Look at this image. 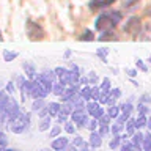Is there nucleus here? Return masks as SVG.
<instances>
[{"instance_id": "nucleus-31", "label": "nucleus", "mask_w": 151, "mask_h": 151, "mask_svg": "<svg viewBox=\"0 0 151 151\" xmlns=\"http://www.w3.org/2000/svg\"><path fill=\"white\" fill-rule=\"evenodd\" d=\"M85 143H87V140H85L82 135H79V134L73 135V139H71V145L77 146V148H80V146H83Z\"/></svg>"}, {"instance_id": "nucleus-37", "label": "nucleus", "mask_w": 151, "mask_h": 151, "mask_svg": "<svg viewBox=\"0 0 151 151\" xmlns=\"http://www.w3.org/2000/svg\"><path fill=\"white\" fill-rule=\"evenodd\" d=\"M124 73H126V76H129V79H135L139 76V69L137 68H126Z\"/></svg>"}, {"instance_id": "nucleus-27", "label": "nucleus", "mask_w": 151, "mask_h": 151, "mask_svg": "<svg viewBox=\"0 0 151 151\" xmlns=\"http://www.w3.org/2000/svg\"><path fill=\"white\" fill-rule=\"evenodd\" d=\"M63 131H65L68 135H76V131H77V126H76V124H74V123L71 121V120H68V121H66L65 124H63Z\"/></svg>"}, {"instance_id": "nucleus-20", "label": "nucleus", "mask_w": 151, "mask_h": 151, "mask_svg": "<svg viewBox=\"0 0 151 151\" xmlns=\"http://www.w3.org/2000/svg\"><path fill=\"white\" fill-rule=\"evenodd\" d=\"M65 90H66V85L65 83H61L60 80H57V82L54 83V87H52V94L57 98H60L61 94L65 93Z\"/></svg>"}, {"instance_id": "nucleus-50", "label": "nucleus", "mask_w": 151, "mask_h": 151, "mask_svg": "<svg viewBox=\"0 0 151 151\" xmlns=\"http://www.w3.org/2000/svg\"><path fill=\"white\" fill-rule=\"evenodd\" d=\"M0 151H21L17 148H8V146H0Z\"/></svg>"}, {"instance_id": "nucleus-16", "label": "nucleus", "mask_w": 151, "mask_h": 151, "mask_svg": "<svg viewBox=\"0 0 151 151\" xmlns=\"http://www.w3.org/2000/svg\"><path fill=\"white\" fill-rule=\"evenodd\" d=\"M123 145V140H121V134H116V135H112V139L109 140V148L112 151H116L120 150V146Z\"/></svg>"}, {"instance_id": "nucleus-35", "label": "nucleus", "mask_w": 151, "mask_h": 151, "mask_svg": "<svg viewBox=\"0 0 151 151\" xmlns=\"http://www.w3.org/2000/svg\"><path fill=\"white\" fill-rule=\"evenodd\" d=\"M135 68L139 71H142V73H148V65H146V61L142 60V58L135 60Z\"/></svg>"}, {"instance_id": "nucleus-7", "label": "nucleus", "mask_w": 151, "mask_h": 151, "mask_svg": "<svg viewBox=\"0 0 151 151\" xmlns=\"http://www.w3.org/2000/svg\"><path fill=\"white\" fill-rule=\"evenodd\" d=\"M71 145V139L68 135H58L50 142V150L52 151H66Z\"/></svg>"}, {"instance_id": "nucleus-17", "label": "nucleus", "mask_w": 151, "mask_h": 151, "mask_svg": "<svg viewBox=\"0 0 151 151\" xmlns=\"http://www.w3.org/2000/svg\"><path fill=\"white\" fill-rule=\"evenodd\" d=\"M80 96H82L85 101H93V85H85V87L80 88Z\"/></svg>"}, {"instance_id": "nucleus-33", "label": "nucleus", "mask_w": 151, "mask_h": 151, "mask_svg": "<svg viewBox=\"0 0 151 151\" xmlns=\"http://www.w3.org/2000/svg\"><path fill=\"white\" fill-rule=\"evenodd\" d=\"M135 110L139 112V115H150V106L148 104H142V102H139L135 106Z\"/></svg>"}, {"instance_id": "nucleus-56", "label": "nucleus", "mask_w": 151, "mask_h": 151, "mask_svg": "<svg viewBox=\"0 0 151 151\" xmlns=\"http://www.w3.org/2000/svg\"><path fill=\"white\" fill-rule=\"evenodd\" d=\"M42 151H50V150H47V148H46V150H42Z\"/></svg>"}, {"instance_id": "nucleus-44", "label": "nucleus", "mask_w": 151, "mask_h": 151, "mask_svg": "<svg viewBox=\"0 0 151 151\" xmlns=\"http://www.w3.org/2000/svg\"><path fill=\"white\" fill-rule=\"evenodd\" d=\"M36 115H38V118H40V120H41V118H46V116H49V115H50V113H49V107L46 106L44 109H41V110L38 112Z\"/></svg>"}, {"instance_id": "nucleus-25", "label": "nucleus", "mask_w": 151, "mask_h": 151, "mask_svg": "<svg viewBox=\"0 0 151 151\" xmlns=\"http://www.w3.org/2000/svg\"><path fill=\"white\" fill-rule=\"evenodd\" d=\"M146 124H148V115H137L135 116V126L137 129H143V127H146Z\"/></svg>"}, {"instance_id": "nucleus-38", "label": "nucleus", "mask_w": 151, "mask_h": 151, "mask_svg": "<svg viewBox=\"0 0 151 151\" xmlns=\"http://www.w3.org/2000/svg\"><path fill=\"white\" fill-rule=\"evenodd\" d=\"M98 132H99V134H101L102 137H106V135L110 134V126H107V124H99Z\"/></svg>"}, {"instance_id": "nucleus-47", "label": "nucleus", "mask_w": 151, "mask_h": 151, "mask_svg": "<svg viewBox=\"0 0 151 151\" xmlns=\"http://www.w3.org/2000/svg\"><path fill=\"white\" fill-rule=\"evenodd\" d=\"M91 150H93V148L88 145V142H87V143H85L83 146H80V148H79V151H91Z\"/></svg>"}, {"instance_id": "nucleus-19", "label": "nucleus", "mask_w": 151, "mask_h": 151, "mask_svg": "<svg viewBox=\"0 0 151 151\" xmlns=\"http://www.w3.org/2000/svg\"><path fill=\"white\" fill-rule=\"evenodd\" d=\"M109 54H110L109 47H99V49H96V57L102 61L104 65H107V63H109V58H107Z\"/></svg>"}, {"instance_id": "nucleus-53", "label": "nucleus", "mask_w": 151, "mask_h": 151, "mask_svg": "<svg viewBox=\"0 0 151 151\" xmlns=\"http://www.w3.org/2000/svg\"><path fill=\"white\" fill-rule=\"evenodd\" d=\"M146 127H148V131L151 132V115L148 116V124H146Z\"/></svg>"}, {"instance_id": "nucleus-49", "label": "nucleus", "mask_w": 151, "mask_h": 151, "mask_svg": "<svg viewBox=\"0 0 151 151\" xmlns=\"http://www.w3.org/2000/svg\"><path fill=\"white\" fill-rule=\"evenodd\" d=\"M80 85H82V87H85V85H90L87 76H82V77H80Z\"/></svg>"}, {"instance_id": "nucleus-3", "label": "nucleus", "mask_w": 151, "mask_h": 151, "mask_svg": "<svg viewBox=\"0 0 151 151\" xmlns=\"http://www.w3.org/2000/svg\"><path fill=\"white\" fill-rule=\"evenodd\" d=\"M90 118L91 116L88 115V112L85 109H74V112L71 113L69 120L77 126V129H83V127H87V123Z\"/></svg>"}, {"instance_id": "nucleus-12", "label": "nucleus", "mask_w": 151, "mask_h": 151, "mask_svg": "<svg viewBox=\"0 0 151 151\" xmlns=\"http://www.w3.org/2000/svg\"><path fill=\"white\" fill-rule=\"evenodd\" d=\"M47 99H44V98H38V99H33L32 101V106H30V110L33 112V113H38L41 110V109H44L46 106H47Z\"/></svg>"}, {"instance_id": "nucleus-2", "label": "nucleus", "mask_w": 151, "mask_h": 151, "mask_svg": "<svg viewBox=\"0 0 151 151\" xmlns=\"http://www.w3.org/2000/svg\"><path fill=\"white\" fill-rule=\"evenodd\" d=\"M6 126H8L9 132H13V134H16V135H22V134H25V132L30 129V126H28L27 121L24 120V110H22V113L19 116L9 120Z\"/></svg>"}, {"instance_id": "nucleus-24", "label": "nucleus", "mask_w": 151, "mask_h": 151, "mask_svg": "<svg viewBox=\"0 0 151 151\" xmlns=\"http://www.w3.org/2000/svg\"><path fill=\"white\" fill-rule=\"evenodd\" d=\"M61 131H63V126L58 124V123H54L52 127L49 129V139H55V137L61 135Z\"/></svg>"}, {"instance_id": "nucleus-23", "label": "nucleus", "mask_w": 151, "mask_h": 151, "mask_svg": "<svg viewBox=\"0 0 151 151\" xmlns=\"http://www.w3.org/2000/svg\"><path fill=\"white\" fill-rule=\"evenodd\" d=\"M106 112L110 115L112 118H113V121L116 120L118 116H120V113H121V107L118 106V104H115V106H109L107 109H106Z\"/></svg>"}, {"instance_id": "nucleus-15", "label": "nucleus", "mask_w": 151, "mask_h": 151, "mask_svg": "<svg viewBox=\"0 0 151 151\" xmlns=\"http://www.w3.org/2000/svg\"><path fill=\"white\" fill-rule=\"evenodd\" d=\"M47 107H49V113H50L52 118H55L57 115H60L61 102H58V101H49V102H47Z\"/></svg>"}, {"instance_id": "nucleus-22", "label": "nucleus", "mask_w": 151, "mask_h": 151, "mask_svg": "<svg viewBox=\"0 0 151 151\" xmlns=\"http://www.w3.org/2000/svg\"><path fill=\"white\" fill-rule=\"evenodd\" d=\"M143 139H145V134L140 129L137 131L134 135H131V142H132V145H135V146H142V145H143Z\"/></svg>"}, {"instance_id": "nucleus-54", "label": "nucleus", "mask_w": 151, "mask_h": 151, "mask_svg": "<svg viewBox=\"0 0 151 151\" xmlns=\"http://www.w3.org/2000/svg\"><path fill=\"white\" fill-rule=\"evenodd\" d=\"M3 40V35H2V30H0V41Z\"/></svg>"}, {"instance_id": "nucleus-8", "label": "nucleus", "mask_w": 151, "mask_h": 151, "mask_svg": "<svg viewBox=\"0 0 151 151\" xmlns=\"http://www.w3.org/2000/svg\"><path fill=\"white\" fill-rule=\"evenodd\" d=\"M116 0H90L88 2V9L91 11H102L109 6H112Z\"/></svg>"}, {"instance_id": "nucleus-13", "label": "nucleus", "mask_w": 151, "mask_h": 151, "mask_svg": "<svg viewBox=\"0 0 151 151\" xmlns=\"http://www.w3.org/2000/svg\"><path fill=\"white\" fill-rule=\"evenodd\" d=\"M9 99H11V94L6 93L5 88H0V110H2L3 113H5V110H6V107H8Z\"/></svg>"}, {"instance_id": "nucleus-4", "label": "nucleus", "mask_w": 151, "mask_h": 151, "mask_svg": "<svg viewBox=\"0 0 151 151\" xmlns=\"http://www.w3.org/2000/svg\"><path fill=\"white\" fill-rule=\"evenodd\" d=\"M85 110L88 112V115L91 118H96V120H99L104 113H106V109H104V106L101 102L98 101H88L87 104H85Z\"/></svg>"}, {"instance_id": "nucleus-43", "label": "nucleus", "mask_w": 151, "mask_h": 151, "mask_svg": "<svg viewBox=\"0 0 151 151\" xmlns=\"http://www.w3.org/2000/svg\"><path fill=\"white\" fill-rule=\"evenodd\" d=\"M110 94H112L113 98L120 99V98H121V94H123V91H121V88H118V87H113V88L110 90Z\"/></svg>"}, {"instance_id": "nucleus-42", "label": "nucleus", "mask_w": 151, "mask_h": 151, "mask_svg": "<svg viewBox=\"0 0 151 151\" xmlns=\"http://www.w3.org/2000/svg\"><path fill=\"white\" fill-rule=\"evenodd\" d=\"M131 116H132V115H129V113H123V112H121V113H120V116H118V118H116L115 121H118V123H121V124H126V121L129 120Z\"/></svg>"}, {"instance_id": "nucleus-46", "label": "nucleus", "mask_w": 151, "mask_h": 151, "mask_svg": "<svg viewBox=\"0 0 151 151\" xmlns=\"http://www.w3.org/2000/svg\"><path fill=\"white\" fill-rule=\"evenodd\" d=\"M140 0H123V5H124L126 8H129V6H134V5H137Z\"/></svg>"}, {"instance_id": "nucleus-21", "label": "nucleus", "mask_w": 151, "mask_h": 151, "mask_svg": "<svg viewBox=\"0 0 151 151\" xmlns=\"http://www.w3.org/2000/svg\"><path fill=\"white\" fill-rule=\"evenodd\" d=\"M96 38H94V32L93 30H88V28H85V30L79 35V41H82V42H85V41H94Z\"/></svg>"}, {"instance_id": "nucleus-40", "label": "nucleus", "mask_w": 151, "mask_h": 151, "mask_svg": "<svg viewBox=\"0 0 151 151\" xmlns=\"http://www.w3.org/2000/svg\"><path fill=\"white\" fill-rule=\"evenodd\" d=\"M54 120H55V123H58V124L63 126L65 123L69 120V116H68V115H63V113H60V115H57V116L54 118Z\"/></svg>"}, {"instance_id": "nucleus-6", "label": "nucleus", "mask_w": 151, "mask_h": 151, "mask_svg": "<svg viewBox=\"0 0 151 151\" xmlns=\"http://www.w3.org/2000/svg\"><path fill=\"white\" fill-rule=\"evenodd\" d=\"M50 94V91L42 85L38 79L32 80V99H38V98H44L47 99V96Z\"/></svg>"}, {"instance_id": "nucleus-36", "label": "nucleus", "mask_w": 151, "mask_h": 151, "mask_svg": "<svg viewBox=\"0 0 151 151\" xmlns=\"http://www.w3.org/2000/svg\"><path fill=\"white\" fill-rule=\"evenodd\" d=\"M112 123H113V118H112L110 115H109L107 112L104 113V115H102L101 118H99V124H107V126H110Z\"/></svg>"}, {"instance_id": "nucleus-9", "label": "nucleus", "mask_w": 151, "mask_h": 151, "mask_svg": "<svg viewBox=\"0 0 151 151\" xmlns=\"http://www.w3.org/2000/svg\"><path fill=\"white\" fill-rule=\"evenodd\" d=\"M102 139H104V137L99 134L98 131H94V132H90V134H88V140L87 142H88V145L91 146L93 150H98V148H101V146H102Z\"/></svg>"}, {"instance_id": "nucleus-45", "label": "nucleus", "mask_w": 151, "mask_h": 151, "mask_svg": "<svg viewBox=\"0 0 151 151\" xmlns=\"http://www.w3.org/2000/svg\"><path fill=\"white\" fill-rule=\"evenodd\" d=\"M132 146H134V145H132V142L127 140L126 143H123V145L120 146V150H118V151H132Z\"/></svg>"}, {"instance_id": "nucleus-58", "label": "nucleus", "mask_w": 151, "mask_h": 151, "mask_svg": "<svg viewBox=\"0 0 151 151\" xmlns=\"http://www.w3.org/2000/svg\"><path fill=\"white\" fill-rule=\"evenodd\" d=\"M110 151H112V150H110Z\"/></svg>"}, {"instance_id": "nucleus-28", "label": "nucleus", "mask_w": 151, "mask_h": 151, "mask_svg": "<svg viewBox=\"0 0 151 151\" xmlns=\"http://www.w3.org/2000/svg\"><path fill=\"white\" fill-rule=\"evenodd\" d=\"M3 88L6 90V93H9L11 96H14V93L19 91V90H17V85H16V82H14V79L8 80V82L5 83V87H3Z\"/></svg>"}, {"instance_id": "nucleus-14", "label": "nucleus", "mask_w": 151, "mask_h": 151, "mask_svg": "<svg viewBox=\"0 0 151 151\" xmlns=\"http://www.w3.org/2000/svg\"><path fill=\"white\" fill-rule=\"evenodd\" d=\"M17 57H19V52H16V50H9V49L2 50V58H3L5 63H13Z\"/></svg>"}, {"instance_id": "nucleus-5", "label": "nucleus", "mask_w": 151, "mask_h": 151, "mask_svg": "<svg viewBox=\"0 0 151 151\" xmlns=\"http://www.w3.org/2000/svg\"><path fill=\"white\" fill-rule=\"evenodd\" d=\"M21 113H22L21 104H19V101H17V99L14 98V96H11V99H9V102H8L6 110H5V115H6L8 121L13 120V118H16V116H19Z\"/></svg>"}, {"instance_id": "nucleus-52", "label": "nucleus", "mask_w": 151, "mask_h": 151, "mask_svg": "<svg viewBox=\"0 0 151 151\" xmlns=\"http://www.w3.org/2000/svg\"><path fill=\"white\" fill-rule=\"evenodd\" d=\"M66 151H79V148H77V146H74V145H69Z\"/></svg>"}, {"instance_id": "nucleus-57", "label": "nucleus", "mask_w": 151, "mask_h": 151, "mask_svg": "<svg viewBox=\"0 0 151 151\" xmlns=\"http://www.w3.org/2000/svg\"><path fill=\"white\" fill-rule=\"evenodd\" d=\"M0 88H2V83H0Z\"/></svg>"}, {"instance_id": "nucleus-55", "label": "nucleus", "mask_w": 151, "mask_h": 151, "mask_svg": "<svg viewBox=\"0 0 151 151\" xmlns=\"http://www.w3.org/2000/svg\"><path fill=\"white\" fill-rule=\"evenodd\" d=\"M148 63H151V55L148 57Z\"/></svg>"}, {"instance_id": "nucleus-10", "label": "nucleus", "mask_w": 151, "mask_h": 151, "mask_svg": "<svg viewBox=\"0 0 151 151\" xmlns=\"http://www.w3.org/2000/svg\"><path fill=\"white\" fill-rule=\"evenodd\" d=\"M22 71H24V74L27 76V79H30V80H35L38 77L36 66L33 65L32 61H24L22 63Z\"/></svg>"}, {"instance_id": "nucleus-34", "label": "nucleus", "mask_w": 151, "mask_h": 151, "mask_svg": "<svg viewBox=\"0 0 151 151\" xmlns=\"http://www.w3.org/2000/svg\"><path fill=\"white\" fill-rule=\"evenodd\" d=\"M87 79H88L90 85H98L99 83V76L96 74V71H90V73L87 74Z\"/></svg>"}, {"instance_id": "nucleus-26", "label": "nucleus", "mask_w": 151, "mask_h": 151, "mask_svg": "<svg viewBox=\"0 0 151 151\" xmlns=\"http://www.w3.org/2000/svg\"><path fill=\"white\" fill-rule=\"evenodd\" d=\"M123 132H124V124H121V123H118V121H113L110 124V134L112 135L123 134Z\"/></svg>"}, {"instance_id": "nucleus-29", "label": "nucleus", "mask_w": 151, "mask_h": 151, "mask_svg": "<svg viewBox=\"0 0 151 151\" xmlns=\"http://www.w3.org/2000/svg\"><path fill=\"white\" fill-rule=\"evenodd\" d=\"M120 107H121V112H123V113H129V115H132V113L135 112V106H134L132 102H129V101L123 102Z\"/></svg>"}, {"instance_id": "nucleus-32", "label": "nucleus", "mask_w": 151, "mask_h": 151, "mask_svg": "<svg viewBox=\"0 0 151 151\" xmlns=\"http://www.w3.org/2000/svg\"><path fill=\"white\" fill-rule=\"evenodd\" d=\"M74 112V106L71 102H61V112L60 113H63V115H68L71 116V113Z\"/></svg>"}, {"instance_id": "nucleus-51", "label": "nucleus", "mask_w": 151, "mask_h": 151, "mask_svg": "<svg viewBox=\"0 0 151 151\" xmlns=\"http://www.w3.org/2000/svg\"><path fill=\"white\" fill-rule=\"evenodd\" d=\"M71 55H73V50H71V49H66V50H65V54H63L65 58H71Z\"/></svg>"}, {"instance_id": "nucleus-41", "label": "nucleus", "mask_w": 151, "mask_h": 151, "mask_svg": "<svg viewBox=\"0 0 151 151\" xmlns=\"http://www.w3.org/2000/svg\"><path fill=\"white\" fill-rule=\"evenodd\" d=\"M116 101H118V99H116V98H113L112 94L109 93V94H107V98H106V101H104V106H107V107H109V106H115Z\"/></svg>"}, {"instance_id": "nucleus-1", "label": "nucleus", "mask_w": 151, "mask_h": 151, "mask_svg": "<svg viewBox=\"0 0 151 151\" xmlns=\"http://www.w3.org/2000/svg\"><path fill=\"white\" fill-rule=\"evenodd\" d=\"M123 21V13L116 11V9H107V11H101L94 19V30L96 32H112L118 24Z\"/></svg>"}, {"instance_id": "nucleus-39", "label": "nucleus", "mask_w": 151, "mask_h": 151, "mask_svg": "<svg viewBox=\"0 0 151 151\" xmlns=\"http://www.w3.org/2000/svg\"><path fill=\"white\" fill-rule=\"evenodd\" d=\"M139 102H142V104H151V94H148V93H143V94H140L139 96Z\"/></svg>"}, {"instance_id": "nucleus-11", "label": "nucleus", "mask_w": 151, "mask_h": 151, "mask_svg": "<svg viewBox=\"0 0 151 151\" xmlns=\"http://www.w3.org/2000/svg\"><path fill=\"white\" fill-rule=\"evenodd\" d=\"M52 124H54V118H52L50 115L49 116H46V118H41L40 121H38V131L40 132H46V131H49Z\"/></svg>"}, {"instance_id": "nucleus-48", "label": "nucleus", "mask_w": 151, "mask_h": 151, "mask_svg": "<svg viewBox=\"0 0 151 151\" xmlns=\"http://www.w3.org/2000/svg\"><path fill=\"white\" fill-rule=\"evenodd\" d=\"M69 69L76 71V73H80V68H79V65H76V63H69Z\"/></svg>"}, {"instance_id": "nucleus-18", "label": "nucleus", "mask_w": 151, "mask_h": 151, "mask_svg": "<svg viewBox=\"0 0 151 151\" xmlns=\"http://www.w3.org/2000/svg\"><path fill=\"white\" fill-rule=\"evenodd\" d=\"M137 131H139V129H137V126H135V118L131 116L129 120L126 121V124H124V132L131 137V135H134Z\"/></svg>"}, {"instance_id": "nucleus-30", "label": "nucleus", "mask_w": 151, "mask_h": 151, "mask_svg": "<svg viewBox=\"0 0 151 151\" xmlns=\"http://www.w3.org/2000/svg\"><path fill=\"white\" fill-rule=\"evenodd\" d=\"M88 132H94L99 129V120H96V118H90L88 123H87V127H85Z\"/></svg>"}]
</instances>
